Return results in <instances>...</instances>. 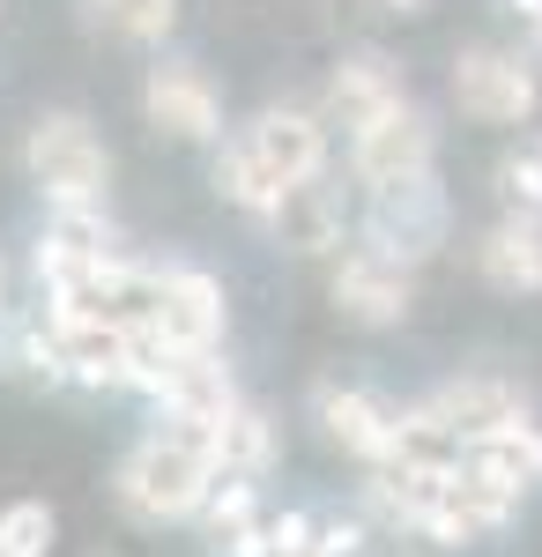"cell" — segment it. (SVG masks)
<instances>
[{
	"label": "cell",
	"instance_id": "cell-1",
	"mask_svg": "<svg viewBox=\"0 0 542 557\" xmlns=\"http://www.w3.org/2000/svg\"><path fill=\"white\" fill-rule=\"evenodd\" d=\"M328 172V120H312V112H260L231 149H223V164H215V186L238 201V209L268 215L291 186Z\"/></svg>",
	"mask_w": 542,
	"mask_h": 557
},
{
	"label": "cell",
	"instance_id": "cell-2",
	"mask_svg": "<svg viewBox=\"0 0 542 557\" xmlns=\"http://www.w3.org/2000/svg\"><path fill=\"white\" fill-rule=\"evenodd\" d=\"M209 491H215L209 446H194V438H178L164 424L120 461V506L134 520H186L209 506Z\"/></svg>",
	"mask_w": 542,
	"mask_h": 557
},
{
	"label": "cell",
	"instance_id": "cell-3",
	"mask_svg": "<svg viewBox=\"0 0 542 557\" xmlns=\"http://www.w3.org/2000/svg\"><path fill=\"white\" fill-rule=\"evenodd\" d=\"M23 164H30V178H38V194H45V209H52V215L104 209L112 157H104V141L89 134V120H75V112L38 120L30 141H23Z\"/></svg>",
	"mask_w": 542,
	"mask_h": 557
},
{
	"label": "cell",
	"instance_id": "cell-4",
	"mask_svg": "<svg viewBox=\"0 0 542 557\" xmlns=\"http://www.w3.org/2000/svg\"><path fill=\"white\" fill-rule=\"evenodd\" d=\"M141 335H157L171 357H209L223 343V290H215V275H201V268H157Z\"/></svg>",
	"mask_w": 542,
	"mask_h": 557
},
{
	"label": "cell",
	"instance_id": "cell-5",
	"mask_svg": "<svg viewBox=\"0 0 542 557\" xmlns=\"http://www.w3.org/2000/svg\"><path fill=\"white\" fill-rule=\"evenodd\" d=\"M365 246L379 260H394V268H417L446 246V194L431 186V178H409V186H386L372 194V209H365Z\"/></svg>",
	"mask_w": 542,
	"mask_h": 557
},
{
	"label": "cell",
	"instance_id": "cell-6",
	"mask_svg": "<svg viewBox=\"0 0 542 557\" xmlns=\"http://www.w3.org/2000/svg\"><path fill=\"white\" fill-rule=\"evenodd\" d=\"M431 149H439L431 112H423V104H394L386 120H372L365 134H349V172L365 178L372 194H386V186L431 178Z\"/></svg>",
	"mask_w": 542,
	"mask_h": 557
},
{
	"label": "cell",
	"instance_id": "cell-7",
	"mask_svg": "<svg viewBox=\"0 0 542 557\" xmlns=\"http://www.w3.org/2000/svg\"><path fill=\"white\" fill-rule=\"evenodd\" d=\"M454 97L468 120H483V127H520L528 112H535V67L520 60V52H498V45H468L454 60Z\"/></svg>",
	"mask_w": 542,
	"mask_h": 557
},
{
	"label": "cell",
	"instance_id": "cell-8",
	"mask_svg": "<svg viewBox=\"0 0 542 557\" xmlns=\"http://www.w3.org/2000/svg\"><path fill=\"white\" fill-rule=\"evenodd\" d=\"M423 417L454 438L460 454L476 446V438H491V431H513L528 424V401L513 394L505 380H491V372H468V380H446L431 401H423Z\"/></svg>",
	"mask_w": 542,
	"mask_h": 557
},
{
	"label": "cell",
	"instance_id": "cell-9",
	"mask_svg": "<svg viewBox=\"0 0 542 557\" xmlns=\"http://www.w3.org/2000/svg\"><path fill=\"white\" fill-rule=\"evenodd\" d=\"M141 112H149V127L171 134V141H215V134H223V97H215L209 75L186 67V60L149 67V83H141Z\"/></svg>",
	"mask_w": 542,
	"mask_h": 557
},
{
	"label": "cell",
	"instance_id": "cell-10",
	"mask_svg": "<svg viewBox=\"0 0 542 557\" xmlns=\"http://www.w3.org/2000/svg\"><path fill=\"white\" fill-rule=\"evenodd\" d=\"M52 357H60V380L75 386H134V327H104V320H52Z\"/></svg>",
	"mask_w": 542,
	"mask_h": 557
},
{
	"label": "cell",
	"instance_id": "cell-11",
	"mask_svg": "<svg viewBox=\"0 0 542 557\" xmlns=\"http://www.w3.org/2000/svg\"><path fill=\"white\" fill-rule=\"evenodd\" d=\"M334 305L357 327H394V320H409V268L379 260L372 246H349L334 268Z\"/></svg>",
	"mask_w": 542,
	"mask_h": 557
},
{
	"label": "cell",
	"instance_id": "cell-12",
	"mask_svg": "<svg viewBox=\"0 0 542 557\" xmlns=\"http://www.w3.org/2000/svg\"><path fill=\"white\" fill-rule=\"evenodd\" d=\"M312 409H320V431L342 454H357L372 469H394V409H379L372 394H357V386H320Z\"/></svg>",
	"mask_w": 542,
	"mask_h": 557
},
{
	"label": "cell",
	"instance_id": "cell-13",
	"mask_svg": "<svg viewBox=\"0 0 542 557\" xmlns=\"http://www.w3.org/2000/svg\"><path fill=\"white\" fill-rule=\"evenodd\" d=\"M394 104H409V89H402V75L379 60V52H357V60H342L328 83V120L349 134H365L372 120H386Z\"/></svg>",
	"mask_w": 542,
	"mask_h": 557
},
{
	"label": "cell",
	"instance_id": "cell-14",
	"mask_svg": "<svg viewBox=\"0 0 542 557\" xmlns=\"http://www.w3.org/2000/svg\"><path fill=\"white\" fill-rule=\"evenodd\" d=\"M476 268H483V283H491V290L535 298V290H542V215H505L498 231H483Z\"/></svg>",
	"mask_w": 542,
	"mask_h": 557
},
{
	"label": "cell",
	"instance_id": "cell-15",
	"mask_svg": "<svg viewBox=\"0 0 542 557\" xmlns=\"http://www.w3.org/2000/svg\"><path fill=\"white\" fill-rule=\"evenodd\" d=\"M268 231H275L291 253H334V246H342V194L328 186V172L291 186V194L268 209Z\"/></svg>",
	"mask_w": 542,
	"mask_h": 557
},
{
	"label": "cell",
	"instance_id": "cell-16",
	"mask_svg": "<svg viewBox=\"0 0 542 557\" xmlns=\"http://www.w3.org/2000/svg\"><path fill=\"white\" fill-rule=\"evenodd\" d=\"M476 475H491L498 491H513V498H528L542 483V431L535 424H513V431H491V438H476L468 454H460Z\"/></svg>",
	"mask_w": 542,
	"mask_h": 557
},
{
	"label": "cell",
	"instance_id": "cell-17",
	"mask_svg": "<svg viewBox=\"0 0 542 557\" xmlns=\"http://www.w3.org/2000/svg\"><path fill=\"white\" fill-rule=\"evenodd\" d=\"M268 461H275V431H268V417H260V409H246V401H238V417L215 431V475H246V483H252Z\"/></svg>",
	"mask_w": 542,
	"mask_h": 557
},
{
	"label": "cell",
	"instance_id": "cell-18",
	"mask_svg": "<svg viewBox=\"0 0 542 557\" xmlns=\"http://www.w3.org/2000/svg\"><path fill=\"white\" fill-rule=\"evenodd\" d=\"M201 520H209L215 543H238L246 528H260V491H252L246 475H215L209 506H201Z\"/></svg>",
	"mask_w": 542,
	"mask_h": 557
},
{
	"label": "cell",
	"instance_id": "cell-19",
	"mask_svg": "<svg viewBox=\"0 0 542 557\" xmlns=\"http://www.w3.org/2000/svg\"><path fill=\"white\" fill-rule=\"evenodd\" d=\"M52 506L45 498H15V506H0V557H45L52 550Z\"/></svg>",
	"mask_w": 542,
	"mask_h": 557
},
{
	"label": "cell",
	"instance_id": "cell-20",
	"mask_svg": "<svg viewBox=\"0 0 542 557\" xmlns=\"http://www.w3.org/2000/svg\"><path fill=\"white\" fill-rule=\"evenodd\" d=\"M104 8V23L126 30V38H164L171 23H178V0H97Z\"/></svg>",
	"mask_w": 542,
	"mask_h": 557
},
{
	"label": "cell",
	"instance_id": "cell-21",
	"mask_svg": "<svg viewBox=\"0 0 542 557\" xmlns=\"http://www.w3.org/2000/svg\"><path fill=\"white\" fill-rule=\"evenodd\" d=\"M498 194L513 215H542V149H520L498 164Z\"/></svg>",
	"mask_w": 542,
	"mask_h": 557
},
{
	"label": "cell",
	"instance_id": "cell-22",
	"mask_svg": "<svg viewBox=\"0 0 542 557\" xmlns=\"http://www.w3.org/2000/svg\"><path fill=\"white\" fill-rule=\"evenodd\" d=\"M379 8H394V15H417L423 0H379Z\"/></svg>",
	"mask_w": 542,
	"mask_h": 557
}]
</instances>
